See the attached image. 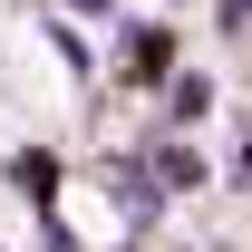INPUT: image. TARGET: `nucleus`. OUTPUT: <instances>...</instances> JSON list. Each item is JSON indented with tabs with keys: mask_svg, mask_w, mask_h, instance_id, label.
Returning a JSON list of instances; mask_svg holds the SVG:
<instances>
[{
	"mask_svg": "<svg viewBox=\"0 0 252 252\" xmlns=\"http://www.w3.org/2000/svg\"><path fill=\"white\" fill-rule=\"evenodd\" d=\"M117 68H126V88H165V78H175V30H165V20H136V30L117 39Z\"/></svg>",
	"mask_w": 252,
	"mask_h": 252,
	"instance_id": "obj_1",
	"label": "nucleus"
},
{
	"mask_svg": "<svg viewBox=\"0 0 252 252\" xmlns=\"http://www.w3.org/2000/svg\"><path fill=\"white\" fill-rule=\"evenodd\" d=\"M156 175L175 194H194V185H204V156H194V146H156Z\"/></svg>",
	"mask_w": 252,
	"mask_h": 252,
	"instance_id": "obj_2",
	"label": "nucleus"
},
{
	"mask_svg": "<svg viewBox=\"0 0 252 252\" xmlns=\"http://www.w3.org/2000/svg\"><path fill=\"white\" fill-rule=\"evenodd\" d=\"M165 107H175V126H194L204 107H214V88H204V78H175V97H165Z\"/></svg>",
	"mask_w": 252,
	"mask_h": 252,
	"instance_id": "obj_3",
	"label": "nucleus"
},
{
	"mask_svg": "<svg viewBox=\"0 0 252 252\" xmlns=\"http://www.w3.org/2000/svg\"><path fill=\"white\" fill-rule=\"evenodd\" d=\"M214 20H223V30H243V20H252V0H214Z\"/></svg>",
	"mask_w": 252,
	"mask_h": 252,
	"instance_id": "obj_4",
	"label": "nucleus"
},
{
	"mask_svg": "<svg viewBox=\"0 0 252 252\" xmlns=\"http://www.w3.org/2000/svg\"><path fill=\"white\" fill-rule=\"evenodd\" d=\"M68 10H88V20H107V10H117V0H68Z\"/></svg>",
	"mask_w": 252,
	"mask_h": 252,
	"instance_id": "obj_5",
	"label": "nucleus"
}]
</instances>
